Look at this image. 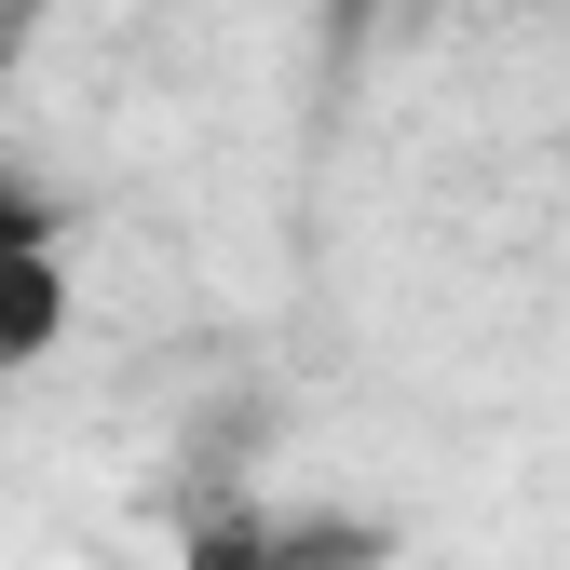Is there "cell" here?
<instances>
[{
	"label": "cell",
	"mask_w": 570,
	"mask_h": 570,
	"mask_svg": "<svg viewBox=\"0 0 570 570\" xmlns=\"http://www.w3.org/2000/svg\"><path fill=\"white\" fill-rule=\"evenodd\" d=\"M55 340H68V232H41L0 272V367H41Z\"/></svg>",
	"instance_id": "1"
},
{
	"label": "cell",
	"mask_w": 570,
	"mask_h": 570,
	"mask_svg": "<svg viewBox=\"0 0 570 570\" xmlns=\"http://www.w3.org/2000/svg\"><path fill=\"white\" fill-rule=\"evenodd\" d=\"M41 232H55V204H41V190H28L14 164H0V272H14V258H28Z\"/></svg>",
	"instance_id": "2"
},
{
	"label": "cell",
	"mask_w": 570,
	"mask_h": 570,
	"mask_svg": "<svg viewBox=\"0 0 570 570\" xmlns=\"http://www.w3.org/2000/svg\"><path fill=\"white\" fill-rule=\"evenodd\" d=\"M326 14H340V28H367V14H381V0H326Z\"/></svg>",
	"instance_id": "3"
}]
</instances>
